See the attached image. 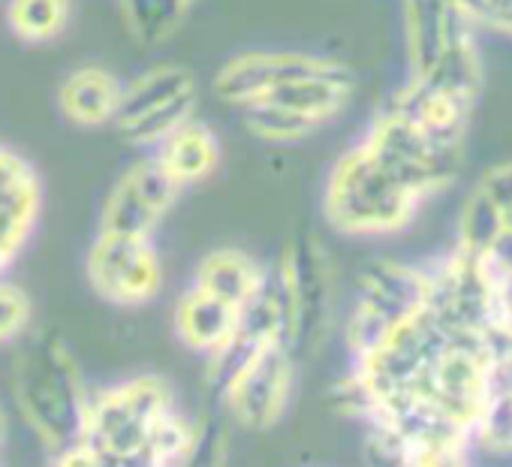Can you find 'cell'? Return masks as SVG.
<instances>
[{"label": "cell", "instance_id": "cell-1", "mask_svg": "<svg viewBox=\"0 0 512 467\" xmlns=\"http://www.w3.org/2000/svg\"><path fill=\"white\" fill-rule=\"evenodd\" d=\"M196 419L160 374H133L91 389L76 440L52 467H184Z\"/></svg>", "mask_w": 512, "mask_h": 467}, {"label": "cell", "instance_id": "cell-10", "mask_svg": "<svg viewBox=\"0 0 512 467\" xmlns=\"http://www.w3.org/2000/svg\"><path fill=\"white\" fill-rule=\"evenodd\" d=\"M296 365L299 359L287 344L256 350L214 392L223 419L247 431H266L278 425L293 401Z\"/></svg>", "mask_w": 512, "mask_h": 467}, {"label": "cell", "instance_id": "cell-8", "mask_svg": "<svg viewBox=\"0 0 512 467\" xmlns=\"http://www.w3.org/2000/svg\"><path fill=\"white\" fill-rule=\"evenodd\" d=\"M371 157L422 202L446 190L461 169V145H440L392 106H380L359 139Z\"/></svg>", "mask_w": 512, "mask_h": 467}, {"label": "cell", "instance_id": "cell-3", "mask_svg": "<svg viewBox=\"0 0 512 467\" xmlns=\"http://www.w3.org/2000/svg\"><path fill=\"white\" fill-rule=\"evenodd\" d=\"M422 199L398 184L371 151L356 142L332 163L323 184V217L347 239H386L404 232Z\"/></svg>", "mask_w": 512, "mask_h": 467}, {"label": "cell", "instance_id": "cell-13", "mask_svg": "<svg viewBox=\"0 0 512 467\" xmlns=\"http://www.w3.org/2000/svg\"><path fill=\"white\" fill-rule=\"evenodd\" d=\"M46 187L37 166L0 139V275H10L28 251L43 217Z\"/></svg>", "mask_w": 512, "mask_h": 467}, {"label": "cell", "instance_id": "cell-20", "mask_svg": "<svg viewBox=\"0 0 512 467\" xmlns=\"http://www.w3.org/2000/svg\"><path fill=\"white\" fill-rule=\"evenodd\" d=\"M410 79L425 76L446 43V0H401Z\"/></svg>", "mask_w": 512, "mask_h": 467}, {"label": "cell", "instance_id": "cell-19", "mask_svg": "<svg viewBox=\"0 0 512 467\" xmlns=\"http://www.w3.org/2000/svg\"><path fill=\"white\" fill-rule=\"evenodd\" d=\"M196 0H118L121 25L142 49H163L178 37Z\"/></svg>", "mask_w": 512, "mask_h": 467}, {"label": "cell", "instance_id": "cell-17", "mask_svg": "<svg viewBox=\"0 0 512 467\" xmlns=\"http://www.w3.org/2000/svg\"><path fill=\"white\" fill-rule=\"evenodd\" d=\"M386 106L401 112L407 121H413L422 133H428L440 145H461L473 112V100L440 91L422 79H407L386 100Z\"/></svg>", "mask_w": 512, "mask_h": 467}, {"label": "cell", "instance_id": "cell-26", "mask_svg": "<svg viewBox=\"0 0 512 467\" xmlns=\"http://www.w3.org/2000/svg\"><path fill=\"white\" fill-rule=\"evenodd\" d=\"M506 223H512V211H509V214H506Z\"/></svg>", "mask_w": 512, "mask_h": 467}, {"label": "cell", "instance_id": "cell-18", "mask_svg": "<svg viewBox=\"0 0 512 467\" xmlns=\"http://www.w3.org/2000/svg\"><path fill=\"white\" fill-rule=\"evenodd\" d=\"M266 281H269V266L235 245H220L205 251L190 275V284L226 299L241 311L260 296Z\"/></svg>", "mask_w": 512, "mask_h": 467}, {"label": "cell", "instance_id": "cell-16", "mask_svg": "<svg viewBox=\"0 0 512 467\" xmlns=\"http://www.w3.org/2000/svg\"><path fill=\"white\" fill-rule=\"evenodd\" d=\"M241 314L244 311L229 305L226 299L196 284H187L172 305V335L181 347L208 359L235 335Z\"/></svg>", "mask_w": 512, "mask_h": 467}, {"label": "cell", "instance_id": "cell-15", "mask_svg": "<svg viewBox=\"0 0 512 467\" xmlns=\"http://www.w3.org/2000/svg\"><path fill=\"white\" fill-rule=\"evenodd\" d=\"M148 154L163 169V175L184 193L190 187L205 184L220 169L223 142L208 121L190 118L172 133H166Z\"/></svg>", "mask_w": 512, "mask_h": 467}, {"label": "cell", "instance_id": "cell-22", "mask_svg": "<svg viewBox=\"0 0 512 467\" xmlns=\"http://www.w3.org/2000/svg\"><path fill=\"white\" fill-rule=\"evenodd\" d=\"M503 226H506L503 211L479 187H473L470 196L461 205V214H458L455 248H461L467 254H476V257H485L491 251V245L497 242V236L503 232Z\"/></svg>", "mask_w": 512, "mask_h": 467}, {"label": "cell", "instance_id": "cell-12", "mask_svg": "<svg viewBox=\"0 0 512 467\" xmlns=\"http://www.w3.org/2000/svg\"><path fill=\"white\" fill-rule=\"evenodd\" d=\"M329 64V55L299 49H244L226 58L214 73V97L235 112L263 103L281 85Z\"/></svg>", "mask_w": 512, "mask_h": 467}, {"label": "cell", "instance_id": "cell-7", "mask_svg": "<svg viewBox=\"0 0 512 467\" xmlns=\"http://www.w3.org/2000/svg\"><path fill=\"white\" fill-rule=\"evenodd\" d=\"M199 79L187 64L160 61L124 82L115 133L139 151H151L166 133L196 118Z\"/></svg>", "mask_w": 512, "mask_h": 467}, {"label": "cell", "instance_id": "cell-23", "mask_svg": "<svg viewBox=\"0 0 512 467\" xmlns=\"http://www.w3.org/2000/svg\"><path fill=\"white\" fill-rule=\"evenodd\" d=\"M34 320L31 296L10 275H0V347H10L28 338Z\"/></svg>", "mask_w": 512, "mask_h": 467}, {"label": "cell", "instance_id": "cell-21", "mask_svg": "<svg viewBox=\"0 0 512 467\" xmlns=\"http://www.w3.org/2000/svg\"><path fill=\"white\" fill-rule=\"evenodd\" d=\"M76 16V0H7V31L25 46L58 43Z\"/></svg>", "mask_w": 512, "mask_h": 467}, {"label": "cell", "instance_id": "cell-5", "mask_svg": "<svg viewBox=\"0 0 512 467\" xmlns=\"http://www.w3.org/2000/svg\"><path fill=\"white\" fill-rule=\"evenodd\" d=\"M356 94L347 64L329 58L326 67L299 76L269 94L263 103L241 112L244 130L266 145H299L338 121Z\"/></svg>", "mask_w": 512, "mask_h": 467}, {"label": "cell", "instance_id": "cell-11", "mask_svg": "<svg viewBox=\"0 0 512 467\" xmlns=\"http://www.w3.org/2000/svg\"><path fill=\"white\" fill-rule=\"evenodd\" d=\"M181 190L163 175L151 154L130 160L100 202L97 229L118 236L154 239L178 202Z\"/></svg>", "mask_w": 512, "mask_h": 467}, {"label": "cell", "instance_id": "cell-24", "mask_svg": "<svg viewBox=\"0 0 512 467\" xmlns=\"http://www.w3.org/2000/svg\"><path fill=\"white\" fill-rule=\"evenodd\" d=\"M500 211H503V217L512 211V160L509 163H500V166H491L482 178H479V184H476Z\"/></svg>", "mask_w": 512, "mask_h": 467}, {"label": "cell", "instance_id": "cell-6", "mask_svg": "<svg viewBox=\"0 0 512 467\" xmlns=\"http://www.w3.org/2000/svg\"><path fill=\"white\" fill-rule=\"evenodd\" d=\"M428 302V269L374 260L359 272L353 302L341 323V338L350 362L374 353L407 317Z\"/></svg>", "mask_w": 512, "mask_h": 467}, {"label": "cell", "instance_id": "cell-25", "mask_svg": "<svg viewBox=\"0 0 512 467\" xmlns=\"http://www.w3.org/2000/svg\"><path fill=\"white\" fill-rule=\"evenodd\" d=\"M4 446H7V416L0 410V467H4Z\"/></svg>", "mask_w": 512, "mask_h": 467}, {"label": "cell", "instance_id": "cell-14", "mask_svg": "<svg viewBox=\"0 0 512 467\" xmlns=\"http://www.w3.org/2000/svg\"><path fill=\"white\" fill-rule=\"evenodd\" d=\"M121 97H124V79L112 67L97 61L76 64L73 70H67L55 91L58 112L70 127L79 130L112 127Z\"/></svg>", "mask_w": 512, "mask_h": 467}, {"label": "cell", "instance_id": "cell-2", "mask_svg": "<svg viewBox=\"0 0 512 467\" xmlns=\"http://www.w3.org/2000/svg\"><path fill=\"white\" fill-rule=\"evenodd\" d=\"M88 398L91 386L61 335L40 332L25 338L13 365V401L49 458L76 440Z\"/></svg>", "mask_w": 512, "mask_h": 467}, {"label": "cell", "instance_id": "cell-9", "mask_svg": "<svg viewBox=\"0 0 512 467\" xmlns=\"http://www.w3.org/2000/svg\"><path fill=\"white\" fill-rule=\"evenodd\" d=\"M85 278L103 302L115 308H145L160 299L166 266L154 239L97 229L85 251Z\"/></svg>", "mask_w": 512, "mask_h": 467}, {"label": "cell", "instance_id": "cell-4", "mask_svg": "<svg viewBox=\"0 0 512 467\" xmlns=\"http://www.w3.org/2000/svg\"><path fill=\"white\" fill-rule=\"evenodd\" d=\"M272 284L281 299L287 347L296 359L320 350L335 326L338 284L326 245L317 236L293 239L272 266Z\"/></svg>", "mask_w": 512, "mask_h": 467}]
</instances>
